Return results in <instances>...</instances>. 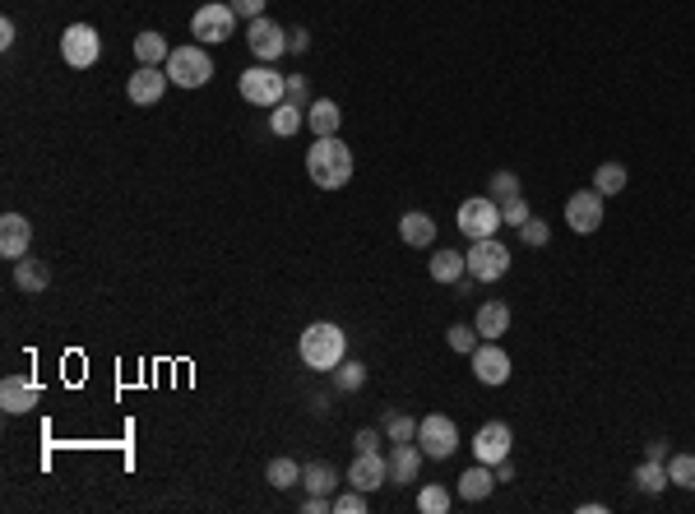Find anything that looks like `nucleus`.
I'll list each match as a JSON object with an SVG mask.
<instances>
[{
    "mask_svg": "<svg viewBox=\"0 0 695 514\" xmlns=\"http://www.w3.org/2000/svg\"><path fill=\"white\" fill-rule=\"evenodd\" d=\"M533 218V209H529V200L524 195H515V200H506L501 204V223H510V227H524Z\"/></svg>",
    "mask_w": 695,
    "mask_h": 514,
    "instance_id": "e433bc0d",
    "label": "nucleus"
},
{
    "mask_svg": "<svg viewBox=\"0 0 695 514\" xmlns=\"http://www.w3.org/2000/svg\"><path fill=\"white\" fill-rule=\"evenodd\" d=\"M167 56H172V47H167L163 33H139L135 38V61L139 65H167Z\"/></svg>",
    "mask_w": 695,
    "mask_h": 514,
    "instance_id": "bb28decb",
    "label": "nucleus"
},
{
    "mask_svg": "<svg viewBox=\"0 0 695 514\" xmlns=\"http://www.w3.org/2000/svg\"><path fill=\"white\" fill-rule=\"evenodd\" d=\"M246 47H251V56L255 61H278V56H283V51H288V33H283V24H274V19H265V14H260V19H251V24H246Z\"/></svg>",
    "mask_w": 695,
    "mask_h": 514,
    "instance_id": "9d476101",
    "label": "nucleus"
},
{
    "mask_svg": "<svg viewBox=\"0 0 695 514\" xmlns=\"http://www.w3.org/2000/svg\"><path fill=\"white\" fill-rule=\"evenodd\" d=\"M380 431L390 436V445H399V440H417V422L408 413H399V408H390V413H385Z\"/></svg>",
    "mask_w": 695,
    "mask_h": 514,
    "instance_id": "7c9ffc66",
    "label": "nucleus"
},
{
    "mask_svg": "<svg viewBox=\"0 0 695 514\" xmlns=\"http://www.w3.org/2000/svg\"><path fill=\"white\" fill-rule=\"evenodd\" d=\"M464 264H468V274H473V283H496V278L510 274V251L496 237H482L468 246Z\"/></svg>",
    "mask_w": 695,
    "mask_h": 514,
    "instance_id": "423d86ee",
    "label": "nucleus"
},
{
    "mask_svg": "<svg viewBox=\"0 0 695 514\" xmlns=\"http://www.w3.org/2000/svg\"><path fill=\"white\" fill-rule=\"evenodd\" d=\"M473 329H478L482 339H501V334H510V306L506 301H482L478 315H473Z\"/></svg>",
    "mask_w": 695,
    "mask_h": 514,
    "instance_id": "aec40b11",
    "label": "nucleus"
},
{
    "mask_svg": "<svg viewBox=\"0 0 695 514\" xmlns=\"http://www.w3.org/2000/svg\"><path fill=\"white\" fill-rule=\"evenodd\" d=\"M33 246V223L24 214H5L0 218V255L5 260H24Z\"/></svg>",
    "mask_w": 695,
    "mask_h": 514,
    "instance_id": "dca6fc26",
    "label": "nucleus"
},
{
    "mask_svg": "<svg viewBox=\"0 0 695 514\" xmlns=\"http://www.w3.org/2000/svg\"><path fill=\"white\" fill-rule=\"evenodd\" d=\"M668 477L672 487L695 491V454H668Z\"/></svg>",
    "mask_w": 695,
    "mask_h": 514,
    "instance_id": "2f4dec72",
    "label": "nucleus"
},
{
    "mask_svg": "<svg viewBox=\"0 0 695 514\" xmlns=\"http://www.w3.org/2000/svg\"><path fill=\"white\" fill-rule=\"evenodd\" d=\"M519 241H524V246H529V251H543L547 241H552V227H547L543 218H529V223L519 227Z\"/></svg>",
    "mask_w": 695,
    "mask_h": 514,
    "instance_id": "f704fd0d",
    "label": "nucleus"
},
{
    "mask_svg": "<svg viewBox=\"0 0 695 514\" xmlns=\"http://www.w3.org/2000/svg\"><path fill=\"white\" fill-rule=\"evenodd\" d=\"M445 339H450V348H455V352H468V357H473V348H478L473 339H482V334L473 325H450V334H445Z\"/></svg>",
    "mask_w": 695,
    "mask_h": 514,
    "instance_id": "4c0bfd02",
    "label": "nucleus"
},
{
    "mask_svg": "<svg viewBox=\"0 0 695 514\" xmlns=\"http://www.w3.org/2000/svg\"><path fill=\"white\" fill-rule=\"evenodd\" d=\"M635 487L645 491V496H663V491L672 487L668 464H658V459H645V464L635 468Z\"/></svg>",
    "mask_w": 695,
    "mask_h": 514,
    "instance_id": "393cba45",
    "label": "nucleus"
},
{
    "mask_svg": "<svg viewBox=\"0 0 695 514\" xmlns=\"http://www.w3.org/2000/svg\"><path fill=\"white\" fill-rule=\"evenodd\" d=\"M645 459H658V464H668V440H649V445H645Z\"/></svg>",
    "mask_w": 695,
    "mask_h": 514,
    "instance_id": "c03bdc74",
    "label": "nucleus"
},
{
    "mask_svg": "<svg viewBox=\"0 0 695 514\" xmlns=\"http://www.w3.org/2000/svg\"><path fill=\"white\" fill-rule=\"evenodd\" d=\"M167 79L177 88H200L214 79V61H209V51L195 42V47H172V56H167Z\"/></svg>",
    "mask_w": 695,
    "mask_h": 514,
    "instance_id": "20e7f679",
    "label": "nucleus"
},
{
    "mask_svg": "<svg viewBox=\"0 0 695 514\" xmlns=\"http://www.w3.org/2000/svg\"><path fill=\"white\" fill-rule=\"evenodd\" d=\"M306 126V112H302V102H278V107H269V130H274L278 139H292L297 130Z\"/></svg>",
    "mask_w": 695,
    "mask_h": 514,
    "instance_id": "4be33fe9",
    "label": "nucleus"
},
{
    "mask_svg": "<svg viewBox=\"0 0 695 514\" xmlns=\"http://www.w3.org/2000/svg\"><path fill=\"white\" fill-rule=\"evenodd\" d=\"M487 186H492V200L496 204H506V200H515V195H519V176L515 172H496Z\"/></svg>",
    "mask_w": 695,
    "mask_h": 514,
    "instance_id": "c9c22d12",
    "label": "nucleus"
},
{
    "mask_svg": "<svg viewBox=\"0 0 695 514\" xmlns=\"http://www.w3.org/2000/svg\"><path fill=\"white\" fill-rule=\"evenodd\" d=\"M496 482H515V464H510V459H501V464H496Z\"/></svg>",
    "mask_w": 695,
    "mask_h": 514,
    "instance_id": "49530a36",
    "label": "nucleus"
},
{
    "mask_svg": "<svg viewBox=\"0 0 695 514\" xmlns=\"http://www.w3.org/2000/svg\"><path fill=\"white\" fill-rule=\"evenodd\" d=\"M14 283L24 292H47V283H51V269L47 264H38V260H14Z\"/></svg>",
    "mask_w": 695,
    "mask_h": 514,
    "instance_id": "a878e982",
    "label": "nucleus"
},
{
    "mask_svg": "<svg viewBox=\"0 0 695 514\" xmlns=\"http://www.w3.org/2000/svg\"><path fill=\"white\" fill-rule=\"evenodd\" d=\"M190 33H195L200 47H218V42H228L237 33V10L228 0H209V5H200L190 14Z\"/></svg>",
    "mask_w": 695,
    "mask_h": 514,
    "instance_id": "7ed1b4c3",
    "label": "nucleus"
},
{
    "mask_svg": "<svg viewBox=\"0 0 695 514\" xmlns=\"http://www.w3.org/2000/svg\"><path fill=\"white\" fill-rule=\"evenodd\" d=\"M626 181H631V176H626V167H621V163H603L594 172V190L603 195V200H607V195H621V190H626Z\"/></svg>",
    "mask_w": 695,
    "mask_h": 514,
    "instance_id": "c756f323",
    "label": "nucleus"
},
{
    "mask_svg": "<svg viewBox=\"0 0 695 514\" xmlns=\"http://www.w3.org/2000/svg\"><path fill=\"white\" fill-rule=\"evenodd\" d=\"M297 352H302V362L311 371H334L343 362V352H348V334L339 325H329V320H316V325L302 329V339H297Z\"/></svg>",
    "mask_w": 695,
    "mask_h": 514,
    "instance_id": "f03ea898",
    "label": "nucleus"
},
{
    "mask_svg": "<svg viewBox=\"0 0 695 514\" xmlns=\"http://www.w3.org/2000/svg\"><path fill=\"white\" fill-rule=\"evenodd\" d=\"M339 121H343L339 102L316 98V102H311V107H306V126L316 130V139H325V135H339Z\"/></svg>",
    "mask_w": 695,
    "mask_h": 514,
    "instance_id": "5701e85b",
    "label": "nucleus"
},
{
    "mask_svg": "<svg viewBox=\"0 0 695 514\" xmlns=\"http://www.w3.org/2000/svg\"><path fill=\"white\" fill-rule=\"evenodd\" d=\"M417 510L422 514H445L450 510V491L445 487H422L417 491Z\"/></svg>",
    "mask_w": 695,
    "mask_h": 514,
    "instance_id": "72a5a7b5",
    "label": "nucleus"
},
{
    "mask_svg": "<svg viewBox=\"0 0 695 514\" xmlns=\"http://www.w3.org/2000/svg\"><path fill=\"white\" fill-rule=\"evenodd\" d=\"M390 482V459L380 450H357V459H353V468H348V487H357V491H380Z\"/></svg>",
    "mask_w": 695,
    "mask_h": 514,
    "instance_id": "f8f14e48",
    "label": "nucleus"
},
{
    "mask_svg": "<svg viewBox=\"0 0 695 514\" xmlns=\"http://www.w3.org/2000/svg\"><path fill=\"white\" fill-rule=\"evenodd\" d=\"M288 102H306V79L302 75H288Z\"/></svg>",
    "mask_w": 695,
    "mask_h": 514,
    "instance_id": "37998d69",
    "label": "nucleus"
},
{
    "mask_svg": "<svg viewBox=\"0 0 695 514\" xmlns=\"http://www.w3.org/2000/svg\"><path fill=\"white\" fill-rule=\"evenodd\" d=\"M237 88L251 107H278V102L288 98V79L278 75L274 65H251V70L237 79Z\"/></svg>",
    "mask_w": 695,
    "mask_h": 514,
    "instance_id": "39448f33",
    "label": "nucleus"
},
{
    "mask_svg": "<svg viewBox=\"0 0 695 514\" xmlns=\"http://www.w3.org/2000/svg\"><path fill=\"white\" fill-rule=\"evenodd\" d=\"M61 56L70 70H93L102 56V38H98V28L89 24H70L65 28V38H61Z\"/></svg>",
    "mask_w": 695,
    "mask_h": 514,
    "instance_id": "1a4fd4ad",
    "label": "nucleus"
},
{
    "mask_svg": "<svg viewBox=\"0 0 695 514\" xmlns=\"http://www.w3.org/2000/svg\"><path fill=\"white\" fill-rule=\"evenodd\" d=\"M167 84H172V79H167L163 65H139L135 75L126 79V93H130V102H135V107H153V102L167 93Z\"/></svg>",
    "mask_w": 695,
    "mask_h": 514,
    "instance_id": "2eb2a0df",
    "label": "nucleus"
},
{
    "mask_svg": "<svg viewBox=\"0 0 695 514\" xmlns=\"http://www.w3.org/2000/svg\"><path fill=\"white\" fill-rule=\"evenodd\" d=\"M399 237H404V246L422 251V246H431V241H436V218L422 214V209H413V214L399 218Z\"/></svg>",
    "mask_w": 695,
    "mask_h": 514,
    "instance_id": "412c9836",
    "label": "nucleus"
},
{
    "mask_svg": "<svg viewBox=\"0 0 695 514\" xmlns=\"http://www.w3.org/2000/svg\"><path fill=\"white\" fill-rule=\"evenodd\" d=\"M302 510L306 514H329V510H334V496H306Z\"/></svg>",
    "mask_w": 695,
    "mask_h": 514,
    "instance_id": "a19ab883",
    "label": "nucleus"
},
{
    "mask_svg": "<svg viewBox=\"0 0 695 514\" xmlns=\"http://www.w3.org/2000/svg\"><path fill=\"white\" fill-rule=\"evenodd\" d=\"M302 487L311 491V496H334L339 482H334V468H329V464H306L302 468Z\"/></svg>",
    "mask_w": 695,
    "mask_h": 514,
    "instance_id": "cd10ccee",
    "label": "nucleus"
},
{
    "mask_svg": "<svg viewBox=\"0 0 695 514\" xmlns=\"http://www.w3.org/2000/svg\"><path fill=\"white\" fill-rule=\"evenodd\" d=\"M306 176H311L320 190H343L353 181V149H348L339 135L316 139V144L306 149Z\"/></svg>",
    "mask_w": 695,
    "mask_h": 514,
    "instance_id": "f257e3e1",
    "label": "nucleus"
},
{
    "mask_svg": "<svg viewBox=\"0 0 695 514\" xmlns=\"http://www.w3.org/2000/svg\"><path fill=\"white\" fill-rule=\"evenodd\" d=\"M334 385H339L343 394L362 389V385H367V366H362V362H339V366H334Z\"/></svg>",
    "mask_w": 695,
    "mask_h": 514,
    "instance_id": "473e14b6",
    "label": "nucleus"
},
{
    "mask_svg": "<svg viewBox=\"0 0 695 514\" xmlns=\"http://www.w3.org/2000/svg\"><path fill=\"white\" fill-rule=\"evenodd\" d=\"M566 223H570V232L594 237L598 227H603V195L598 190H575L566 200Z\"/></svg>",
    "mask_w": 695,
    "mask_h": 514,
    "instance_id": "9b49d317",
    "label": "nucleus"
},
{
    "mask_svg": "<svg viewBox=\"0 0 695 514\" xmlns=\"http://www.w3.org/2000/svg\"><path fill=\"white\" fill-rule=\"evenodd\" d=\"M385 459H390V482H394V487H408V482H417V468H422L427 454H422L417 440H399Z\"/></svg>",
    "mask_w": 695,
    "mask_h": 514,
    "instance_id": "f3484780",
    "label": "nucleus"
},
{
    "mask_svg": "<svg viewBox=\"0 0 695 514\" xmlns=\"http://www.w3.org/2000/svg\"><path fill=\"white\" fill-rule=\"evenodd\" d=\"M427 269H431V278H436V283H459V278L468 274L464 255H459V251H445V246H441V251H436V255H431V264H427Z\"/></svg>",
    "mask_w": 695,
    "mask_h": 514,
    "instance_id": "b1692460",
    "label": "nucleus"
},
{
    "mask_svg": "<svg viewBox=\"0 0 695 514\" xmlns=\"http://www.w3.org/2000/svg\"><path fill=\"white\" fill-rule=\"evenodd\" d=\"M0 47H14V19H0Z\"/></svg>",
    "mask_w": 695,
    "mask_h": 514,
    "instance_id": "a18cd8bd",
    "label": "nucleus"
},
{
    "mask_svg": "<svg viewBox=\"0 0 695 514\" xmlns=\"http://www.w3.org/2000/svg\"><path fill=\"white\" fill-rule=\"evenodd\" d=\"M380 436H385V431L362 427V431H357V450H380Z\"/></svg>",
    "mask_w": 695,
    "mask_h": 514,
    "instance_id": "79ce46f5",
    "label": "nucleus"
},
{
    "mask_svg": "<svg viewBox=\"0 0 695 514\" xmlns=\"http://www.w3.org/2000/svg\"><path fill=\"white\" fill-rule=\"evenodd\" d=\"M455 223H459V232H464L468 241L496 237V227H501V204H496L492 195H473V200L459 204Z\"/></svg>",
    "mask_w": 695,
    "mask_h": 514,
    "instance_id": "0eeeda50",
    "label": "nucleus"
},
{
    "mask_svg": "<svg viewBox=\"0 0 695 514\" xmlns=\"http://www.w3.org/2000/svg\"><path fill=\"white\" fill-rule=\"evenodd\" d=\"M473 376L482 380V385H506L510 380V352L501 348L496 339H487L482 348H473Z\"/></svg>",
    "mask_w": 695,
    "mask_h": 514,
    "instance_id": "4468645a",
    "label": "nucleus"
},
{
    "mask_svg": "<svg viewBox=\"0 0 695 514\" xmlns=\"http://www.w3.org/2000/svg\"><path fill=\"white\" fill-rule=\"evenodd\" d=\"M367 510V491H348V496H334V514H362Z\"/></svg>",
    "mask_w": 695,
    "mask_h": 514,
    "instance_id": "58836bf2",
    "label": "nucleus"
},
{
    "mask_svg": "<svg viewBox=\"0 0 695 514\" xmlns=\"http://www.w3.org/2000/svg\"><path fill=\"white\" fill-rule=\"evenodd\" d=\"M510 445H515V436H510L506 422H482L478 436H473V459L496 468L501 459H510Z\"/></svg>",
    "mask_w": 695,
    "mask_h": 514,
    "instance_id": "ddd939ff",
    "label": "nucleus"
},
{
    "mask_svg": "<svg viewBox=\"0 0 695 514\" xmlns=\"http://www.w3.org/2000/svg\"><path fill=\"white\" fill-rule=\"evenodd\" d=\"M228 5H232V10H237V19H246V24L265 14V0H228Z\"/></svg>",
    "mask_w": 695,
    "mask_h": 514,
    "instance_id": "ea45409f",
    "label": "nucleus"
},
{
    "mask_svg": "<svg viewBox=\"0 0 695 514\" xmlns=\"http://www.w3.org/2000/svg\"><path fill=\"white\" fill-rule=\"evenodd\" d=\"M38 399H42V389L28 376L0 380V408H5V413H28V408H38Z\"/></svg>",
    "mask_w": 695,
    "mask_h": 514,
    "instance_id": "a211bd4d",
    "label": "nucleus"
},
{
    "mask_svg": "<svg viewBox=\"0 0 695 514\" xmlns=\"http://www.w3.org/2000/svg\"><path fill=\"white\" fill-rule=\"evenodd\" d=\"M265 477H269V487H278V491L302 487V464H292V459H269Z\"/></svg>",
    "mask_w": 695,
    "mask_h": 514,
    "instance_id": "c85d7f7f",
    "label": "nucleus"
},
{
    "mask_svg": "<svg viewBox=\"0 0 695 514\" xmlns=\"http://www.w3.org/2000/svg\"><path fill=\"white\" fill-rule=\"evenodd\" d=\"M417 445H422V454H427V459H450V454L459 450L455 417H445V413L422 417V422H417Z\"/></svg>",
    "mask_w": 695,
    "mask_h": 514,
    "instance_id": "6e6552de",
    "label": "nucleus"
},
{
    "mask_svg": "<svg viewBox=\"0 0 695 514\" xmlns=\"http://www.w3.org/2000/svg\"><path fill=\"white\" fill-rule=\"evenodd\" d=\"M501 487V482H496V468L492 464H473V468H464V473H459V501H487V496H492V491Z\"/></svg>",
    "mask_w": 695,
    "mask_h": 514,
    "instance_id": "6ab92c4d",
    "label": "nucleus"
}]
</instances>
